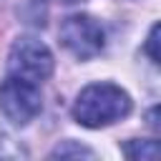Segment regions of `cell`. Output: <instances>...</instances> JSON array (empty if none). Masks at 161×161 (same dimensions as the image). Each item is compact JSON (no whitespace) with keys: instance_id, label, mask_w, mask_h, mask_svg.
<instances>
[{"instance_id":"8","label":"cell","mask_w":161,"mask_h":161,"mask_svg":"<svg viewBox=\"0 0 161 161\" xmlns=\"http://www.w3.org/2000/svg\"><path fill=\"white\" fill-rule=\"evenodd\" d=\"M55 3H73V0H55Z\"/></svg>"},{"instance_id":"7","label":"cell","mask_w":161,"mask_h":161,"mask_svg":"<svg viewBox=\"0 0 161 161\" xmlns=\"http://www.w3.org/2000/svg\"><path fill=\"white\" fill-rule=\"evenodd\" d=\"M158 23H153L151 25V30H148V38H146V43H143V53L151 58V63H161V55H158Z\"/></svg>"},{"instance_id":"2","label":"cell","mask_w":161,"mask_h":161,"mask_svg":"<svg viewBox=\"0 0 161 161\" xmlns=\"http://www.w3.org/2000/svg\"><path fill=\"white\" fill-rule=\"evenodd\" d=\"M53 65H55V60H53L50 48L43 40L33 38V35H23L10 45L8 73L13 78H23V80H30V83H43V80L50 78Z\"/></svg>"},{"instance_id":"3","label":"cell","mask_w":161,"mask_h":161,"mask_svg":"<svg viewBox=\"0 0 161 161\" xmlns=\"http://www.w3.org/2000/svg\"><path fill=\"white\" fill-rule=\"evenodd\" d=\"M43 108V96L38 83L13 78L0 83V113L13 126H28Z\"/></svg>"},{"instance_id":"5","label":"cell","mask_w":161,"mask_h":161,"mask_svg":"<svg viewBox=\"0 0 161 161\" xmlns=\"http://www.w3.org/2000/svg\"><path fill=\"white\" fill-rule=\"evenodd\" d=\"M123 156L128 158H141V161H156L161 148H158V141H138V138H131L123 143Z\"/></svg>"},{"instance_id":"1","label":"cell","mask_w":161,"mask_h":161,"mask_svg":"<svg viewBox=\"0 0 161 161\" xmlns=\"http://www.w3.org/2000/svg\"><path fill=\"white\" fill-rule=\"evenodd\" d=\"M131 96L116 83H91L73 101V118L83 128H103L131 113Z\"/></svg>"},{"instance_id":"4","label":"cell","mask_w":161,"mask_h":161,"mask_svg":"<svg viewBox=\"0 0 161 161\" xmlns=\"http://www.w3.org/2000/svg\"><path fill=\"white\" fill-rule=\"evenodd\" d=\"M58 38H60L63 48L68 53H73L78 60L96 58L106 45V33H103L101 23L96 18H91V15H86V13L68 15L60 23Z\"/></svg>"},{"instance_id":"6","label":"cell","mask_w":161,"mask_h":161,"mask_svg":"<svg viewBox=\"0 0 161 161\" xmlns=\"http://www.w3.org/2000/svg\"><path fill=\"white\" fill-rule=\"evenodd\" d=\"M80 156L93 158V151L86 148V146H78V143H73V141H63V143H58V146L50 151V158H80Z\"/></svg>"}]
</instances>
